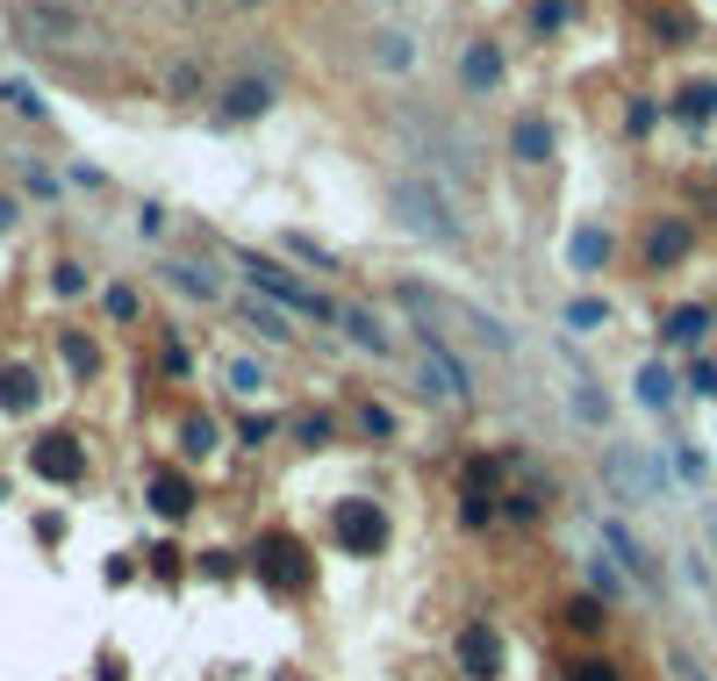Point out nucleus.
Segmentation results:
<instances>
[{"label":"nucleus","mask_w":717,"mask_h":681,"mask_svg":"<svg viewBox=\"0 0 717 681\" xmlns=\"http://www.w3.org/2000/svg\"><path fill=\"white\" fill-rule=\"evenodd\" d=\"M15 44L29 51H101L108 29L86 8H65V0H15V15H8Z\"/></svg>","instance_id":"1"},{"label":"nucleus","mask_w":717,"mask_h":681,"mask_svg":"<svg viewBox=\"0 0 717 681\" xmlns=\"http://www.w3.org/2000/svg\"><path fill=\"white\" fill-rule=\"evenodd\" d=\"M388 216L402 222V230H416V238H430V244H460L466 238V222L452 216L445 187L424 180V172H388Z\"/></svg>","instance_id":"2"},{"label":"nucleus","mask_w":717,"mask_h":681,"mask_svg":"<svg viewBox=\"0 0 717 681\" xmlns=\"http://www.w3.org/2000/svg\"><path fill=\"white\" fill-rule=\"evenodd\" d=\"M238 266L252 272V288H258V294H274V302H280V308H294V316H316V324H330V316H338V302L308 294L302 280L280 266V258H266V252H238Z\"/></svg>","instance_id":"3"},{"label":"nucleus","mask_w":717,"mask_h":681,"mask_svg":"<svg viewBox=\"0 0 717 681\" xmlns=\"http://www.w3.org/2000/svg\"><path fill=\"white\" fill-rule=\"evenodd\" d=\"M330 538L352 560H374V552H388V510L366 502V495H344V502H330Z\"/></svg>","instance_id":"4"},{"label":"nucleus","mask_w":717,"mask_h":681,"mask_svg":"<svg viewBox=\"0 0 717 681\" xmlns=\"http://www.w3.org/2000/svg\"><path fill=\"white\" fill-rule=\"evenodd\" d=\"M410 374H416V388L430 394V402H474V380H466V366L452 352H445L438 338H416V352H410Z\"/></svg>","instance_id":"5"},{"label":"nucleus","mask_w":717,"mask_h":681,"mask_svg":"<svg viewBox=\"0 0 717 681\" xmlns=\"http://www.w3.org/2000/svg\"><path fill=\"white\" fill-rule=\"evenodd\" d=\"M258 581H266V588H280V596H302L308 581H316V567H308V552L302 545L288 538V531H274V538H258Z\"/></svg>","instance_id":"6"},{"label":"nucleus","mask_w":717,"mask_h":681,"mask_svg":"<svg viewBox=\"0 0 717 681\" xmlns=\"http://www.w3.org/2000/svg\"><path fill=\"white\" fill-rule=\"evenodd\" d=\"M452 653H460V674L474 681H502V631L496 624H460V639H452Z\"/></svg>","instance_id":"7"},{"label":"nucleus","mask_w":717,"mask_h":681,"mask_svg":"<svg viewBox=\"0 0 717 681\" xmlns=\"http://www.w3.org/2000/svg\"><path fill=\"white\" fill-rule=\"evenodd\" d=\"M29 474H36V481H58V488H65V481H80V474H86V445H80V438H65V430L36 438V445H29Z\"/></svg>","instance_id":"8"},{"label":"nucleus","mask_w":717,"mask_h":681,"mask_svg":"<svg viewBox=\"0 0 717 681\" xmlns=\"http://www.w3.org/2000/svg\"><path fill=\"white\" fill-rule=\"evenodd\" d=\"M274 108V80H230L216 94V115L222 122H252V115H266Z\"/></svg>","instance_id":"9"},{"label":"nucleus","mask_w":717,"mask_h":681,"mask_svg":"<svg viewBox=\"0 0 717 681\" xmlns=\"http://www.w3.org/2000/svg\"><path fill=\"white\" fill-rule=\"evenodd\" d=\"M338 324L344 330H352V344H358V352H374V358H394V330H380V316H374V308H338Z\"/></svg>","instance_id":"10"},{"label":"nucleus","mask_w":717,"mask_h":681,"mask_svg":"<svg viewBox=\"0 0 717 681\" xmlns=\"http://www.w3.org/2000/svg\"><path fill=\"white\" fill-rule=\"evenodd\" d=\"M460 80H466V94H496V86H502V51H496V44H466Z\"/></svg>","instance_id":"11"},{"label":"nucleus","mask_w":717,"mask_h":681,"mask_svg":"<svg viewBox=\"0 0 717 681\" xmlns=\"http://www.w3.org/2000/svg\"><path fill=\"white\" fill-rule=\"evenodd\" d=\"M166 272H172V288L187 294V302H222V272H208L202 258H172Z\"/></svg>","instance_id":"12"},{"label":"nucleus","mask_w":717,"mask_h":681,"mask_svg":"<svg viewBox=\"0 0 717 681\" xmlns=\"http://www.w3.org/2000/svg\"><path fill=\"white\" fill-rule=\"evenodd\" d=\"M510 158H517V166H552V122H538V115L517 122V130H510Z\"/></svg>","instance_id":"13"},{"label":"nucleus","mask_w":717,"mask_h":681,"mask_svg":"<svg viewBox=\"0 0 717 681\" xmlns=\"http://www.w3.org/2000/svg\"><path fill=\"white\" fill-rule=\"evenodd\" d=\"M144 495H151V510H158V516H172V524H180V516L194 510L187 474H172V466H166V474H151V488H144Z\"/></svg>","instance_id":"14"},{"label":"nucleus","mask_w":717,"mask_h":681,"mask_svg":"<svg viewBox=\"0 0 717 681\" xmlns=\"http://www.w3.org/2000/svg\"><path fill=\"white\" fill-rule=\"evenodd\" d=\"M682 252H689V222H675V216L653 222V238H646V266H653V272H667Z\"/></svg>","instance_id":"15"},{"label":"nucleus","mask_w":717,"mask_h":681,"mask_svg":"<svg viewBox=\"0 0 717 681\" xmlns=\"http://www.w3.org/2000/svg\"><path fill=\"white\" fill-rule=\"evenodd\" d=\"M366 44H374V65L380 72H410L416 65V36L410 29H374Z\"/></svg>","instance_id":"16"},{"label":"nucleus","mask_w":717,"mask_h":681,"mask_svg":"<svg viewBox=\"0 0 717 681\" xmlns=\"http://www.w3.org/2000/svg\"><path fill=\"white\" fill-rule=\"evenodd\" d=\"M244 324H252L258 330V338H274V344H288L294 338V324H288V308H274V302H266V294H244Z\"/></svg>","instance_id":"17"},{"label":"nucleus","mask_w":717,"mask_h":681,"mask_svg":"<svg viewBox=\"0 0 717 681\" xmlns=\"http://www.w3.org/2000/svg\"><path fill=\"white\" fill-rule=\"evenodd\" d=\"M0 409H8V416H29L36 409V374L29 366H0Z\"/></svg>","instance_id":"18"},{"label":"nucleus","mask_w":717,"mask_h":681,"mask_svg":"<svg viewBox=\"0 0 717 681\" xmlns=\"http://www.w3.org/2000/svg\"><path fill=\"white\" fill-rule=\"evenodd\" d=\"M675 115H682V122H710L717 115V86L710 80H689L682 94H675Z\"/></svg>","instance_id":"19"},{"label":"nucleus","mask_w":717,"mask_h":681,"mask_svg":"<svg viewBox=\"0 0 717 681\" xmlns=\"http://www.w3.org/2000/svg\"><path fill=\"white\" fill-rule=\"evenodd\" d=\"M610 481H617L624 495H632V502H646V495H653V474L632 460V452H610Z\"/></svg>","instance_id":"20"},{"label":"nucleus","mask_w":717,"mask_h":681,"mask_svg":"<svg viewBox=\"0 0 717 681\" xmlns=\"http://www.w3.org/2000/svg\"><path fill=\"white\" fill-rule=\"evenodd\" d=\"M222 380H230V388H238L244 402H258V394L274 388V380H266V366H258V358H230V366H222Z\"/></svg>","instance_id":"21"},{"label":"nucleus","mask_w":717,"mask_h":681,"mask_svg":"<svg viewBox=\"0 0 717 681\" xmlns=\"http://www.w3.org/2000/svg\"><path fill=\"white\" fill-rule=\"evenodd\" d=\"M58 352H65V366L72 374H101V352H94V338H80V330H65V338H58Z\"/></svg>","instance_id":"22"},{"label":"nucleus","mask_w":717,"mask_h":681,"mask_svg":"<svg viewBox=\"0 0 717 681\" xmlns=\"http://www.w3.org/2000/svg\"><path fill=\"white\" fill-rule=\"evenodd\" d=\"M703 330H710V316H703V308H675V316H667V344H696Z\"/></svg>","instance_id":"23"},{"label":"nucleus","mask_w":717,"mask_h":681,"mask_svg":"<svg viewBox=\"0 0 717 681\" xmlns=\"http://www.w3.org/2000/svg\"><path fill=\"white\" fill-rule=\"evenodd\" d=\"M603 258H610V238H603V230H581V238H574V266H581V272H596Z\"/></svg>","instance_id":"24"},{"label":"nucleus","mask_w":717,"mask_h":681,"mask_svg":"<svg viewBox=\"0 0 717 681\" xmlns=\"http://www.w3.org/2000/svg\"><path fill=\"white\" fill-rule=\"evenodd\" d=\"M639 402H646V409H667V374H660V366H646V374H639Z\"/></svg>","instance_id":"25"},{"label":"nucleus","mask_w":717,"mask_h":681,"mask_svg":"<svg viewBox=\"0 0 717 681\" xmlns=\"http://www.w3.org/2000/svg\"><path fill=\"white\" fill-rule=\"evenodd\" d=\"M288 252H294V258H308L316 272H338V258H330L324 244H308V238H288Z\"/></svg>","instance_id":"26"},{"label":"nucleus","mask_w":717,"mask_h":681,"mask_svg":"<svg viewBox=\"0 0 717 681\" xmlns=\"http://www.w3.org/2000/svg\"><path fill=\"white\" fill-rule=\"evenodd\" d=\"M216 438L222 430L208 424V416H187V452H216Z\"/></svg>","instance_id":"27"},{"label":"nucleus","mask_w":717,"mask_h":681,"mask_svg":"<svg viewBox=\"0 0 717 681\" xmlns=\"http://www.w3.org/2000/svg\"><path fill=\"white\" fill-rule=\"evenodd\" d=\"M358 424H366V438H394V416H388L380 402H366V409H358Z\"/></svg>","instance_id":"28"},{"label":"nucleus","mask_w":717,"mask_h":681,"mask_svg":"<svg viewBox=\"0 0 717 681\" xmlns=\"http://www.w3.org/2000/svg\"><path fill=\"white\" fill-rule=\"evenodd\" d=\"M166 86L180 94V101H194V94H202V72H194V65H172V72H166Z\"/></svg>","instance_id":"29"},{"label":"nucleus","mask_w":717,"mask_h":681,"mask_svg":"<svg viewBox=\"0 0 717 681\" xmlns=\"http://www.w3.org/2000/svg\"><path fill=\"white\" fill-rule=\"evenodd\" d=\"M294 438H302V445H330V416H324V409H316V416H302V424H294Z\"/></svg>","instance_id":"30"},{"label":"nucleus","mask_w":717,"mask_h":681,"mask_svg":"<svg viewBox=\"0 0 717 681\" xmlns=\"http://www.w3.org/2000/svg\"><path fill=\"white\" fill-rule=\"evenodd\" d=\"M567 681H624L610 660H581V667H567Z\"/></svg>","instance_id":"31"},{"label":"nucleus","mask_w":717,"mask_h":681,"mask_svg":"<svg viewBox=\"0 0 717 681\" xmlns=\"http://www.w3.org/2000/svg\"><path fill=\"white\" fill-rule=\"evenodd\" d=\"M603 324V302H574L567 308V330H596Z\"/></svg>","instance_id":"32"},{"label":"nucleus","mask_w":717,"mask_h":681,"mask_svg":"<svg viewBox=\"0 0 717 681\" xmlns=\"http://www.w3.org/2000/svg\"><path fill=\"white\" fill-rule=\"evenodd\" d=\"M108 316H116V324H130V316H137V294H130V288H108Z\"/></svg>","instance_id":"33"},{"label":"nucleus","mask_w":717,"mask_h":681,"mask_svg":"<svg viewBox=\"0 0 717 681\" xmlns=\"http://www.w3.org/2000/svg\"><path fill=\"white\" fill-rule=\"evenodd\" d=\"M567 624H574V631H596L603 610H596V603H567Z\"/></svg>","instance_id":"34"},{"label":"nucleus","mask_w":717,"mask_h":681,"mask_svg":"<svg viewBox=\"0 0 717 681\" xmlns=\"http://www.w3.org/2000/svg\"><path fill=\"white\" fill-rule=\"evenodd\" d=\"M8 101H15V108H22V115H29V122H44V101H36L29 86H8Z\"/></svg>","instance_id":"35"},{"label":"nucleus","mask_w":717,"mask_h":681,"mask_svg":"<svg viewBox=\"0 0 717 681\" xmlns=\"http://www.w3.org/2000/svg\"><path fill=\"white\" fill-rule=\"evenodd\" d=\"M588 581H596L603 596H624V581H617V574H610V567H603V560H596V567H588Z\"/></svg>","instance_id":"36"},{"label":"nucleus","mask_w":717,"mask_h":681,"mask_svg":"<svg viewBox=\"0 0 717 681\" xmlns=\"http://www.w3.org/2000/svg\"><path fill=\"white\" fill-rule=\"evenodd\" d=\"M8 222H15V202H8V194H0V230H8Z\"/></svg>","instance_id":"37"},{"label":"nucleus","mask_w":717,"mask_h":681,"mask_svg":"<svg viewBox=\"0 0 717 681\" xmlns=\"http://www.w3.org/2000/svg\"><path fill=\"white\" fill-rule=\"evenodd\" d=\"M252 8H258V0H252Z\"/></svg>","instance_id":"38"}]
</instances>
